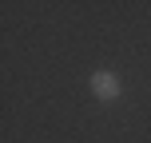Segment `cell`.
I'll return each instance as SVG.
<instances>
[{
	"label": "cell",
	"mask_w": 151,
	"mask_h": 143,
	"mask_svg": "<svg viewBox=\"0 0 151 143\" xmlns=\"http://www.w3.org/2000/svg\"><path fill=\"white\" fill-rule=\"evenodd\" d=\"M88 91L99 103H115V99L123 96V80H119V72H111V68H96L88 75Z\"/></svg>",
	"instance_id": "6da1fadb"
}]
</instances>
